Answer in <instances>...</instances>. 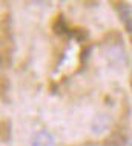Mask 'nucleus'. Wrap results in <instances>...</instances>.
I'll use <instances>...</instances> for the list:
<instances>
[{"mask_svg": "<svg viewBox=\"0 0 132 146\" xmlns=\"http://www.w3.org/2000/svg\"><path fill=\"white\" fill-rule=\"evenodd\" d=\"M33 146H54V139L48 131H40L34 135Z\"/></svg>", "mask_w": 132, "mask_h": 146, "instance_id": "obj_1", "label": "nucleus"}]
</instances>
